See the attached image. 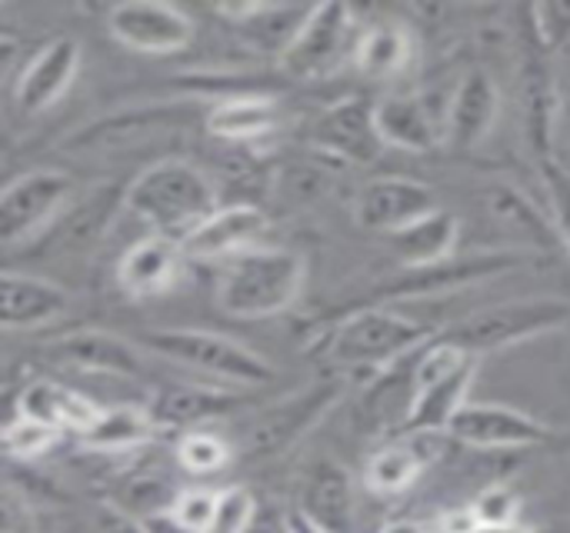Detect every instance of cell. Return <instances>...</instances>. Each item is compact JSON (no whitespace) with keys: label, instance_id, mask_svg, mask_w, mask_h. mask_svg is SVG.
Wrapping results in <instances>:
<instances>
[{"label":"cell","instance_id":"6da1fadb","mask_svg":"<svg viewBox=\"0 0 570 533\" xmlns=\"http://www.w3.org/2000/svg\"><path fill=\"white\" fill-rule=\"evenodd\" d=\"M220 207L214 177L184 157H164L127 180L124 210L144 220L154 234L184 240Z\"/></svg>","mask_w":570,"mask_h":533},{"label":"cell","instance_id":"7a4b0ae2","mask_svg":"<svg viewBox=\"0 0 570 533\" xmlns=\"http://www.w3.org/2000/svg\"><path fill=\"white\" fill-rule=\"evenodd\" d=\"M307 264L284 247H250L224 260L214 300L227 317L261 320L287 310L304 290Z\"/></svg>","mask_w":570,"mask_h":533},{"label":"cell","instance_id":"3957f363","mask_svg":"<svg viewBox=\"0 0 570 533\" xmlns=\"http://www.w3.org/2000/svg\"><path fill=\"white\" fill-rule=\"evenodd\" d=\"M431 337L434 330L428 324H417L414 317L391 307L367 304L334 324L324 340V361L337 371H364L374 377L424 347Z\"/></svg>","mask_w":570,"mask_h":533},{"label":"cell","instance_id":"277c9868","mask_svg":"<svg viewBox=\"0 0 570 533\" xmlns=\"http://www.w3.org/2000/svg\"><path fill=\"white\" fill-rule=\"evenodd\" d=\"M570 324V300L561 297H521L508 304L484 307L454 327H448L441 337L458 347L468 357H484L491 351H504L554 330H564Z\"/></svg>","mask_w":570,"mask_h":533},{"label":"cell","instance_id":"5b68a950","mask_svg":"<svg viewBox=\"0 0 570 533\" xmlns=\"http://www.w3.org/2000/svg\"><path fill=\"white\" fill-rule=\"evenodd\" d=\"M144 347L154 354L167 357L170 364H180L187 371L207 374L217 384H234V387H264L274 381V364H267L257 351L247 344L214 334V330H197V327H164L144 334Z\"/></svg>","mask_w":570,"mask_h":533},{"label":"cell","instance_id":"8992f818","mask_svg":"<svg viewBox=\"0 0 570 533\" xmlns=\"http://www.w3.org/2000/svg\"><path fill=\"white\" fill-rule=\"evenodd\" d=\"M367 27L347 3H314L304 30L281 57V67L294 80H324L347 60H357V47Z\"/></svg>","mask_w":570,"mask_h":533},{"label":"cell","instance_id":"52a82bcc","mask_svg":"<svg viewBox=\"0 0 570 533\" xmlns=\"http://www.w3.org/2000/svg\"><path fill=\"white\" fill-rule=\"evenodd\" d=\"M77 197V180L57 167H37L13 177L0 197V237L7 250L33 244L60 210Z\"/></svg>","mask_w":570,"mask_h":533},{"label":"cell","instance_id":"ba28073f","mask_svg":"<svg viewBox=\"0 0 570 533\" xmlns=\"http://www.w3.org/2000/svg\"><path fill=\"white\" fill-rule=\"evenodd\" d=\"M344 381L341 377H324L311 387H304L294 397H284L274 407L257 411L247 421V434L240 441L247 461H271L284 454L291 444H297L337 401H341Z\"/></svg>","mask_w":570,"mask_h":533},{"label":"cell","instance_id":"9c48e42d","mask_svg":"<svg viewBox=\"0 0 570 533\" xmlns=\"http://www.w3.org/2000/svg\"><path fill=\"white\" fill-rule=\"evenodd\" d=\"M448 437L454 444L474 447V451H528V447H544L554 441V431L541 424L538 417L518 411V407H501V404H468Z\"/></svg>","mask_w":570,"mask_h":533},{"label":"cell","instance_id":"30bf717a","mask_svg":"<svg viewBox=\"0 0 570 533\" xmlns=\"http://www.w3.org/2000/svg\"><path fill=\"white\" fill-rule=\"evenodd\" d=\"M124 204H127V184L124 187L97 184V187L77 194L33 244L40 254H80L107 234L114 214Z\"/></svg>","mask_w":570,"mask_h":533},{"label":"cell","instance_id":"8fae6325","mask_svg":"<svg viewBox=\"0 0 570 533\" xmlns=\"http://www.w3.org/2000/svg\"><path fill=\"white\" fill-rule=\"evenodd\" d=\"M107 30L137 53H177L190 43L194 20L174 3L130 0L110 7Z\"/></svg>","mask_w":570,"mask_h":533},{"label":"cell","instance_id":"7c38bea8","mask_svg":"<svg viewBox=\"0 0 570 533\" xmlns=\"http://www.w3.org/2000/svg\"><path fill=\"white\" fill-rule=\"evenodd\" d=\"M294 511L327 533H361V507H357L354 477L344 464H337L331 457H321L304 471Z\"/></svg>","mask_w":570,"mask_h":533},{"label":"cell","instance_id":"4fadbf2b","mask_svg":"<svg viewBox=\"0 0 570 533\" xmlns=\"http://www.w3.org/2000/svg\"><path fill=\"white\" fill-rule=\"evenodd\" d=\"M438 210V194L411 177H377L361 187L354 200V220L371 234H397L414 220Z\"/></svg>","mask_w":570,"mask_h":533},{"label":"cell","instance_id":"5bb4252c","mask_svg":"<svg viewBox=\"0 0 570 533\" xmlns=\"http://www.w3.org/2000/svg\"><path fill=\"white\" fill-rule=\"evenodd\" d=\"M80 70V43L73 37H53L47 40L30 60H23V70L13 80V103L23 117H37L50 110L73 83Z\"/></svg>","mask_w":570,"mask_h":533},{"label":"cell","instance_id":"9a60e30c","mask_svg":"<svg viewBox=\"0 0 570 533\" xmlns=\"http://www.w3.org/2000/svg\"><path fill=\"white\" fill-rule=\"evenodd\" d=\"M311 144L321 154L347 160V164H374L384 147L374 103L351 97V100L327 107L311 127Z\"/></svg>","mask_w":570,"mask_h":533},{"label":"cell","instance_id":"2e32d148","mask_svg":"<svg viewBox=\"0 0 570 533\" xmlns=\"http://www.w3.org/2000/svg\"><path fill=\"white\" fill-rule=\"evenodd\" d=\"M267 234V214L254 204H227L217 207L204 224H197L184 240L180 250L187 260H230L250 247H261Z\"/></svg>","mask_w":570,"mask_h":533},{"label":"cell","instance_id":"e0dca14e","mask_svg":"<svg viewBox=\"0 0 570 533\" xmlns=\"http://www.w3.org/2000/svg\"><path fill=\"white\" fill-rule=\"evenodd\" d=\"M501 117V87L498 80L474 67L468 70L458 87L448 97V117H444V140L458 150H474L488 140Z\"/></svg>","mask_w":570,"mask_h":533},{"label":"cell","instance_id":"ac0fdd59","mask_svg":"<svg viewBox=\"0 0 570 533\" xmlns=\"http://www.w3.org/2000/svg\"><path fill=\"white\" fill-rule=\"evenodd\" d=\"M50 357L70 371L104 374V377H140L144 374V354L137 344H130L120 334L83 327L57 337L50 344Z\"/></svg>","mask_w":570,"mask_h":533},{"label":"cell","instance_id":"d6986e66","mask_svg":"<svg viewBox=\"0 0 570 533\" xmlns=\"http://www.w3.org/2000/svg\"><path fill=\"white\" fill-rule=\"evenodd\" d=\"M314 3H220L214 7L217 17L230 20L240 40L257 53L284 57L297 33L304 30Z\"/></svg>","mask_w":570,"mask_h":533},{"label":"cell","instance_id":"ffe728a7","mask_svg":"<svg viewBox=\"0 0 570 533\" xmlns=\"http://www.w3.org/2000/svg\"><path fill=\"white\" fill-rule=\"evenodd\" d=\"M531 254H518V250H501V254H481V257H468V260H448L438 267H421V270H404L401 277L387 280L377 287L381 297H431V294H448L461 284H474L494 274H504L518 264H528Z\"/></svg>","mask_w":570,"mask_h":533},{"label":"cell","instance_id":"44dd1931","mask_svg":"<svg viewBox=\"0 0 570 533\" xmlns=\"http://www.w3.org/2000/svg\"><path fill=\"white\" fill-rule=\"evenodd\" d=\"M104 407H97L90 397L70 391L67 384H57V381H30L23 384V391L10 401V414L7 417H30L57 434L70 431V434H87L90 424L100 417Z\"/></svg>","mask_w":570,"mask_h":533},{"label":"cell","instance_id":"7402d4cb","mask_svg":"<svg viewBox=\"0 0 570 533\" xmlns=\"http://www.w3.org/2000/svg\"><path fill=\"white\" fill-rule=\"evenodd\" d=\"M544 47L534 37L531 27V40H528V53H524V70H521V97H524V130H528V144L531 150L541 157V164L554 160V124L561 113V97L554 90L551 70L544 63Z\"/></svg>","mask_w":570,"mask_h":533},{"label":"cell","instance_id":"603a6c76","mask_svg":"<svg viewBox=\"0 0 570 533\" xmlns=\"http://www.w3.org/2000/svg\"><path fill=\"white\" fill-rule=\"evenodd\" d=\"M184 260L187 257L180 250V240L150 234L127 247L117 260V287L127 297H160L177 284Z\"/></svg>","mask_w":570,"mask_h":533},{"label":"cell","instance_id":"cb8c5ba5","mask_svg":"<svg viewBox=\"0 0 570 533\" xmlns=\"http://www.w3.org/2000/svg\"><path fill=\"white\" fill-rule=\"evenodd\" d=\"M374 113L387 147L424 154L444 140V113H438L424 93H387L374 103Z\"/></svg>","mask_w":570,"mask_h":533},{"label":"cell","instance_id":"d4e9b609","mask_svg":"<svg viewBox=\"0 0 570 533\" xmlns=\"http://www.w3.org/2000/svg\"><path fill=\"white\" fill-rule=\"evenodd\" d=\"M3 330H37L70 310V294L47 277L27 270H3Z\"/></svg>","mask_w":570,"mask_h":533},{"label":"cell","instance_id":"484cf974","mask_svg":"<svg viewBox=\"0 0 570 533\" xmlns=\"http://www.w3.org/2000/svg\"><path fill=\"white\" fill-rule=\"evenodd\" d=\"M240 407H244V401L237 394H230V391L174 384V387L157 391L147 411H150L157 427H177V431L187 434V431H200L204 424L224 421Z\"/></svg>","mask_w":570,"mask_h":533},{"label":"cell","instance_id":"4316f807","mask_svg":"<svg viewBox=\"0 0 570 533\" xmlns=\"http://www.w3.org/2000/svg\"><path fill=\"white\" fill-rule=\"evenodd\" d=\"M474 371H478V357H468L458 371L417 387L401 434H448L454 417L468 407Z\"/></svg>","mask_w":570,"mask_h":533},{"label":"cell","instance_id":"83f0119b","mask_svg":"<svg viewBox=\"0 0 570 533\" xmlns=\"http://www.w3.org/2000/svg\"><path fill=\"white\" fill-rule=\"evenodd\" d=\"M484 207L491 214V220L508 230L511 237H518L528 247H558L561 234L551 214H544L524 190L511 187V184H491L484 194Z\"/></svg>","mask_w":570,"mask_h":533},{"label":"cell","instance_id":"f1b7e54d","mask_svg":"<svg viewBox=\"0 0 570 533\" xmlns=\"http://www.w3.org/2000/svg\"><path fill=\"white\" fill-rule=\"evenodd\" d=\"M281 124V103L271 93H240L214 100L207 110V130L227 144H247L274 134Z\"/></svg>","mask_w":570,"mask_h":533},{"label":"cell","instance_id":"f546056e","mask_svg":"<svg viewBox=\"0 0 570 533\" xmlns=\"http://www.w3.org/2000/svg\"><path fill=\"white\" fill-rule=\"evenodd\" d=\"M441 437V434H404L391 444H384L381 451H374V457L367 461V474H364V484L381 494V497H394V494H404L407 487L417 484V477L428 471V461L431 454L428 444Z\"/></svg>","mask_w":570,"mask_h":533},{"label":"cell","instance_id":"4dcf8cb0","mask_svg":"<svg viewBox=\"0 0 570 533\" xmlns=\"http://www.w3.org/2000/svg\"><path fill=\"white\" fill-rule=\"evenodd\" d=\"M387 247L404 270H421V267H438L448 264L454 247H458V220L448 210H434L411 227L397 230L387 237Z\"/></svg>","mask_w":570,"mask_h":533},{"label":"cell","instance_id":"1f68e13d","mask_svg":"<svg viewBox=\"0 0 570 533\" xmlns=\"http://www.w3.org/2000/svg\"><path fill=\"white\" fill-rule=\"evenodd\" d=\"M157 424L144 407H104L100 417L80 434V444L97 454H130L150 444Z\"/></svg>","mask_w":570,"mask_h":533},{"label":"cell","instance_id":"d6a6232c","mask_svg":"<svg viewBox=\"0 0 570 533\" xmlns=\"http://www.w3.org/2000/svg\"><path fill=\"white\" fill-rule=\"evenodd\" d=\"M414 57L411 33L401 23H374L364 30L354 67L371 80H394Z\"/></svg>","mask_w":570,"mask_h":533},{"label":"cell","instance_id":"836d02e7","mask_svg":"<svg viewBox=\"0 0 570 533\" xmlns=\"http://www.w3.org/2000/svg\"><path fill=\"white\" fill-rule=\"evenodd\" d=\"M230 457H234L230 444L220 434L204 431V427L200 431H187L180 437V444H177V464L187 474H194V477H207V474L224 471L230 464Z\"/></svg>","mask_w":570,"mask_h":533},{"label":"cell","instance_id":"e575fe53","mask_svg":"<svg viewBox=\"0 0 570 533\" xmlns=\"http://www.w3.org/2000/svg\"><path fill=\"white\" fill-rule=\"evenodd\" d=\"M57 431L30 421V417H7L3 424V447L13 461H33L40 454H47L57 444Z\"/></svg>","mask_w":570,"mask_h":533},{"label":"cell","instance_id":"d590c367","mask_svg":"<svg viewBox=\"0 0 570 533\" xmlns=\"http://www.w3.org/2000/svg\"><path fill=\"white\" fill-rule=\"evenodd\" d=\"M257 511H261V504L247 487H237V484L224 487V491H217V514H214L210 533H247Z\"/></svg>","mask_w":570,"mask_h":533},{"label":"cell","instance_id":"8d00e7d4","mask_svg":"<svg viewBox=\"0 0 570 533\" xmlns=\"http://www.w3.org/2000/svg\"><path fill=\"white\" fill-rule=\"evenodd\" d=\"M534 37L541 40V47L548 53L554 50H570V0L561 3H541L528 10Z\"/></svg>","mask_w":570,"mask_h":533},{"label":"cell","instance_id":"74e56055","mask_svg":"<svg viewBox=\"0 0 570 533\" xmlns=\"http://www.w3.org/2000/svg\"><path fill=\"white\" fill-rule=\"evenodd\" d=\"M474 511L481 524H521V497L511 484H491L478 494Z\"/></svg>","mask_w":570,"mask_h":533},{"label":"cell","instance_id":"f35d334b","mask_svg":"<svg viewBox=\"0 0 570 533\" xmlns=\"http://www.w3.org/2000/svg\"><path fill=\"white\" fill-rule=\"evenodd\" d=\"M174 514L200 533H210L214 514H217V491L207 487H184L174 501Z\"/></svg>","mask_w":570,"mask_h":533},{"label":"cell","instance_id":"ab89813d","mask_svg":"<svg viewBox=\"0 0 570 533\" xmlns=\"http://www.w3.org/2000/svg\"><path fill=\"white\" fill-rule=\"evenodd\" d=\"M541 174H544V184L551 194V217L558 224L561 244L570 250V174L554 160L541 164Z\"/></svg>","mask_w":570,"mask_h":533},{"label":"cell","instance_id":"60d3db41","mask_svg":"<svg viewBox=\"0 0 570 533\" xmlns=\"http://www.w3.org/2000/svg\"><path fill=\"white\" fill-rule=\"evenodd\" d=\"M478 524H481V517H478L474 504H468V507H451L448 514H441L438 533H474L478 531Z\"/></svg>","mask_w":570,"mask_h":533},{"label":"cell","instance_id":"b9f144b4","mask_svg":"<svg viewBox=\"0 0 570 533\" xmlns=\"http://www.w3.org/2000/svg\"><path fill=\"white\" fill-rule=\"evenodd\" d=\"M247 533H291V514L277 511V507H261L254 524L247 527Z\"/></svg>","mask_w":570,"mask_h":533},{"label":"cell","instance_id":"7bdbcfd3","mask_svg":"<svg viewBox=\"0 0 570 533\" xmlns=\"http://www.w3.org/2000/svg\"><path fill=\"white\" fill-rule=\"evenodd\" d=\"M140 524V531L144 533H200L194 531V527H187L174 511H160V514H150V517H144V521H137Z\"/></svg>","mask_w":570,"mask_h":533},{"label":"cell","instance_id":"ee69618b","mask_svg":"<svg viewBox=\"0 0 570 533\" xmlns=\"http://www.w3.org/2000/svg\"><path fill=\"white\" fill-rule=\"evenodd\" d=\"M97 533H144V531H140V524H137L134 517H127V514H120V511H107V517L100 521Z\"/></svg>","mask_w":570,"mask_h":533},{"label":"cell","instance_id":"f6af8a7d","mask_svg":"<svg viewBox=\"0 0 570 533\" xmlns=\"http://www.w3.org/2000/svg\"><path fill=\"white\" fill-rule=\"evenodd\" d=\"M377 533H428V527L421 521H411V517H397V521H387Z\"/></svg>","mask_w":570,"mask_h":533},{"label":"cell","instance_id":"bcb514c9","mask_svg":"<svg viewBox=\"0 0 570 533\" xmlns=\"http://www.w3.org/2000/svg\"><path fill=\"white\" fill-rule=\"evenodd\" d=\"M291 533H327V531H324V527H317V524H311L304 514L291 511Z\"/></svg>","mask_w":570,"mask_h":533},{"label":"cell","instance_id":"7dc6e473","mask_svg":"<svg viewBox=\"0 0 570 533\" xmlns=\"http://www.w3.org/2000/svg\"><path fill=\"white\" fill-rule=\"evenodd\" d=\"M474 533H534V531H528V527H521V524H478V531Z\"/></svg>","mask_w":570,"mask_h":533},{"label":"cell","instance_id":"c3c4849f","mask_svg":"<svg viewBox=\"0 0 570 533\" xmlns=\"http://www.w3.org/2000/svg\"><path fill=\"white\" fill-rule=\"evenodd\" d=\"M564 110H568V120H570V103H568V107H564Z\"/></svg>","mask_w":570,"mask_h":533}]
</instances>
